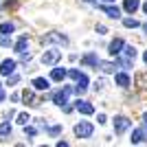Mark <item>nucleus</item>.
Wrapping results in <instances>:
<instances>
[{
  "label": "nucleus",
  "mask_w": 147,
  "mask_h": 147,
  "mask_svg": "<svg viewBox=\"0 0 147 147\" xmlns=\"http://www.w3.org/2000/svg\"><path fill=\"white\" fill-rule=\"evenodd\" d=\"M26 49H29V40H26V35H22L18 42H16V53H22V51H26Z\"/></svg>",
  "instance_id": "dca6fc26"
},
{
  "label": "nucleus",
  "mask_w": 147,
  "mask_h": 147,
  "mask_svg": "<svg viewBox=\"0 0 147 147\" xmlns=\"http://www.w3.org/2000/svg\"><path fill=\"white\" fill-rule=\"evenodd\" d=\"M33 88H35V90H49V79L35 77V79H33Z\"/></svg>",
  "instance_id": "ddd939ff"
},
{
  "label": "nucleus",
  "mask_w": 147,
  "mask_h": 147,
  "mask_svg": "<svg viewBox=\"0 0 147 147\" xmlns=\"http://www.w3.org/2000/svg\"><path fill=\"white\" fill-rule=\"evenodd\" d=\"M31 121V117H29V114H26V112H22V114H18V123H20V125H26V123H29Z\"/></svg>",
  "instance_id": "393cba45"
},
{
  "label": "nucleus",
  "mask_w": 147,
  "mask_h": 147,
  "mask_svg": "<svg viewBox=\"0 0 147 147\" xmlns=\"http://www.w3.org/2000/svg\"><path fill=\"white\" fill-rule=\"evenodd\" d=\"M123 24L127 26V29H136V26H138V20H134V18H125V20H123Z\"/></svg>",
  "instance_id": "b1692460"
},
{
  "label": "nucleus",
  "mask_w": 147,
  "mask_h": 147,
  "mask_svg": "<svg viewBox=\"0 0 147 147\" xmlns=\"http://www.w3.org/2000/svg\"><path fill=\"white\" fill-rule=\"evenodd\" d=\"M129 125H132V121H129L127 117H123V114L114 117V132H117V134H123V132H125Z\"/></svg>",
  "instance_id": "7ed1b4c3"
},
{
  "label": "nucleus",
  "mask_w": 147,
  "mask_h": 147,
  "mask_svg": "<svg viewBox=\"0 0 147 147\" xmlns=\"http://www.w3.org/2000/svg\"><path fill=\"white\" fill-rule=\"evenodd\" d=\"M143 9H145V13H147V2H145V5H143Z\"/></svg>",
  "instance_id": "72a5a7b5"
},
{
  "label": "nucleus",
  "mask_w": 147,
  "mask_h": 147,
  "mask_svg": "<svg viewBox=\"0 0 147 147\" xmlns=\"http://www.w3.org/2000/svg\"><path fill=\"white\" fill-rule=\"evenodd\" d=\"M138 7H141V2H138V0H125V2H123V9H125L127 13H134Z\"/></svg>",
  "instance_id": "4468645a"
},
{
  "label": "nucleus",
  "mask_w": 147,
  "mask_h": 147,
  "mask_svg": "<svg viewBox=\"0 0 147 147\" xmlns=\"http://www.w3.org/2000/svg\"><path fill=\"white\" fill-rule=\"evenodd\" d=\"M0 101H5V90H2V84H0Z\"/></svg>",
  "instance_id": "7c9ffc66"
},
{
  "label": "nucleus",
  "mask_w": 147,
  "mask_h": 147,
  "mask_svg": "<svg viewBox=\"0 0 147 147\" xmlns=\"http://www.w3.org/2000/svg\"><path fill=\"white\" fill-rule=\"evenodd\" d=\"M99 9H101L103 13H108V18H114V20H117L119 16H121V11H119L117 7H110V5H101Z\"/></svg>",
  "instance_id": "9d476101"
},
{
  "label": "nucleus",
  "mask_w": 147,
  "mask_h": 147,
  "mask_svg": "<svg viewBox=\"0 0 147 147\" xmlns=\"http://www.w3.org/2000/svg\"><path fill=\"white\" fill-rule=\"evenodd\" d=\"M136 86L141 90H147V73H138L136 75Z\"/></svg>",
  "instance_id": "a211bd4d"
},
{
  "label": "nucleus",
  "mask_w": 147,
  "mask_h": 147,
  "mask_svg": "<svg viewBox=\"0 0 147 147\" xmlns=\"http://www.w3.org/2000/svg\"><path fill=\"white\" fill-rule=\"evenodd\" d=\"M0 46H11V37H9V35L0 37Z\"/></svg>",
  "instance_id": "a878e982"
},
{
  "label": "nucleus",
  "mask_w": 147,
  "mask_h": 147,
  "mask_svg": "<svg viewBox=\"0 0 147 147\" xmlns=\"http://www.w3.org/2000/svg\"><path fill=\"white\" fill-rule=\"evenodd\" d=\"M22 99H24L29 105H37V101H35V94H33V90H24L22 92Z\"/></svg>",
  "instance_id": "6ab92c4d"
},
{
  "label": "nucleus",
  "mask_w": 147,
  "mask_h": 147,
  "mask_svg": "<svg viewBox=\"0 0 147 147\" xmlns=\"http://www.w3.org/2000/svg\"><path fill=\"white\" fill-rule=\"evenodd\" d=\"M145 138H147V132H145V129H134V132H132V138H129V141H132V143L136 145V143H143Z\"/></svg>",
  "instance_id": "9b49d317"
},
{
  "label": "nucleus",
  "mask_w": 147,
  "mask_h": 147,
  "mask_svg": "<svg viewBox=\"0 0 147 147\" xmlns=\"http://www.w3.org/2000/svg\"><path fill=\"white\" fill-rule=\"evenodd\" d=\"M121 53L125 55V59H129V61H134V57H136V49H134V46H125V44H123Z\"/></svg>",
  "instance_id": "2eb2a0df"
},
{
  "label": "nucleus",
  "mask_w": 147,
  "mask_h": 147,
  "mask_svg": "<svg viewBox=\"0 0 147 147\" xmlns=\"http://www.w3.org/2000/svg\"><path fill=\"white\" fill-rule=\"evenodd\" d=\"M97 121L101 123V125H103V123H108V119H105V114H99V117H97Z\"/></svg>",
  "instance_id": "c85d7f7f"
},
{
  "label": "nucleus",
  "mask_w": 147,
  "mask_h": 147,
  "mask_svg": "<svg viewBox=\"0 0 147 147\" xmlns=\"http://www.w3.org/2000/svg\"><path fill=\"white\" fill-rule=\"evenodd\" d=\"M117 86H121V88H127L129 86V77L125 73H119L117 75Z\"/></svg>",
  "instance_id": "aec40b11"
},
{
  "label": "nucleus",
  "mask_w": 147,
  "mask_h": 147,
  "mask_svg": "<svg viewBox=\"0 0 147 147\" xmlns=\"http://www.w3.org/2000/svg\"><path fill=\"white\" fill-rule=\"evenodd\" d=\"M123 44H125V42H123L121 37L112 40V42H110V51H108V53H110L112 57H119V55H121V51H123Z\"/></svg>",
  "instance_id": "0eeeda50"
},
{
  "label": "nucleus",
  "mask_w": 147,
  "mask_h": 147,
  "mask_svg": "<svg viewBox=\"0 0 147 147\" xmlns=\"http://www.w3.org/2000/svg\"><path fill=\"white\" fill-rule=\"evenodd\" d=\"M97 66H101V70H103V73H114V64H110V61H99Z\"/></svg>",
  "instance_id": "4be33fe9"
},
{
  "label": "nucleus",
  "mask_w": 147,
  "mask_h": 147,
  "mask_svg": "<svg viewBox=\"0 0 147 147\" xmlns=\"http://www.w3.org/2000/svg\"><path fill=\"white\" fill-rule=\"evenodd\" d=\"M51 42H55V44H68V37L61 35V33H49V35H42V44H51Z\"/></svg>",
  "instance_id": "20e7f679"
},
{
  "label": "nucleus",
  "mask_w": 147,
  "mask_h": 147,
  "mask_svg": "<svg viewBox=\"0 0 147 147\" xmlns=\"http://www.w3.org/2000/svg\"><path fill=\"white\" fill-rule=\"evenodd\" d=\"M11 134V125L9 123H0V136H9Z\"/></svg>",
  "instance_id": "5701e85b"
},
{
  "label": "nucleus",
  "mask_w": 147,
  "mask_h": 147,
  "mask_svg": "<svg viewBox=\"0 0 147 147\" xmlns=\"http://www.w3.org/2000/svg\"><path fill=\"white\" fill-rule=\"evenodd\" d=\"M75 108H77V110L81 112V114H92V112H94V108H92V103H88V101H84V99H79V101H77V103H75Z\"/></svg>",
  "instance_id": "1a4fd4ad"
},
{
  "label": "nucleus",
  "mask_w": 147,
  "mask_h": 147,
  "mask_svg": "<svg viewBox=\"0 0 147 147\" xmlns=\"http://www.w3.org/2000/svg\"><path fill=\"white\" fill-rule=\"evenodd\" d=\"M24 134H26V136H35L37 129H35V127H26V125H24Z\"/></svg>",
  "instance_id": "cd10ccee"
},
{
  "label": "nucleus",
  "mask_w": 147,
  "mask_h": 147,
  "mask_svg": "<svg viewBox=\"0 0 147 147\" xmlns=\"http://www.w3.org/2000/svg\"><path fill=\"white\" fill-rule=\"evenodd\" d=\"M103 2H114V0H103Z\"/></svg>",
  "instance_id": "f704fd0d"
},
{
  "label": "nucleus",
  "mask_w": 147,
  "mask_h": 147,
  "mask_svg": "<svg viewBox=\"0 0 147 147\" xmlns=\"http://www.w3.org/2000/svg\"><path fill=\"white\" fill-rule=\"evenodd\" d=\"M16 70V59H5L2 64H0V75H5V77H9V75Z\"/></svg>",
  "instance_id": "6e6552de"
},
{
  "label": "nucleus",
  "mask_w": 147,
  "mask_h": 147,
  "mask_svg": "<svg viewBox=\"0 0 147 147\" xmlns=\"http://www.w3.org/2000/svg\"><path fill=\"white\" fill-rule=\"evenodd\" d=\"M97 31H99V33H101V35H103V33H105V31H108V29H105L103 24H97Z\"/></svg>",
  "instance_id": "c756f323"
},
{
  "label": "nucleus",
  "mask_w": 147,
  "mask_h": 147,
  "mask_svg": "<svg viewBox=\"0 0 147 147\" xmlns=\"http://www.w3.org/2000/svg\"><path fill=\"white\" fill-rule=\"evenodd\" d=\"M92 132H94V127H92V123H88V121H81V123L75 125V136H77V138H88Z\"/></svg>",
  "instance_id": "f03ea898"
},
{
  "label": "nucleus",
  "mask_w": 147,
  "mask_h": 147,
  "mask_svg": "<svg viewBox=\"0 0 147 147\" xmlns=\"http://www.w3.org/2000/svg\"><path fill=\"white\" fill-rule=\"evenodd\" d=\"M59 132H61V127H59V125H53V127H49V134H53V136H57Z\"/></svg>",
  "instance_id": "bb28decb"
},
{
  "label": "nucleus",
  "mask_w": 147,
  "mask_h": 147,
  "mask_svg": "<svg viewBox=\"0 0 147 147\" xmlns=\"http://www.w3.org/2000/svg\"><path fill=\"white\" fill-rule=\"evenodd\" d=\"M68 77H70V79H75L77 81V86L73 88L75 92H77V94H84V92L88 90V77L84 73H79V70H77V68H73V70H68Z\"/></svg>",
  "instance_id": "f257e3e1"
},
{
  "label": "nucleus",
  "mask_w": 147,
  "mask_h": 147,
  "mask_svg": "<svg viewBox=\"0 0 147 147\" xmlns=\"http://www.w3.org/2000/svg\"><path fill=\"white\" fill-rule=\"evenodd\" d=\"M73 92V88H61L59 92H55L53 94V103H57V105H64V103H68V94Z\"/></svg>",
  "instance_id": "39448f33"
},
{
  "label": "nucleus",
  "mask_w": 147,
  "mask_h": 147,
  "mask_svg": "<svg viewBox=\"0 0 147 147\" xmlns=\"http://www.w3.org/2000/svg\"><path fill=\"white\" fill-rule=\"evenodd\" d=\"M0 33H2V35H11L13 33V22H2V24H0Z\"/></svg>",
  "instance_id": "412c9836"
},
{
  "label": "nucleus",
  "mask_w": 147,
  "mask_h": 147,
  "mask_svg": "<svg viewBox=\"0 0 147 147\" xmlns=\"http://www.w3.org/2000/svg\"><path fill=\"white\" fill-rule=\"evenodd\" d=\"M59 59H61V51H46L42 55V64H49V66L57 64Z\"/></svg>",
  "instance_id": "423d86ee"
},
{
  "label": "nucleus",
  "mask_w": 147,
  "mask_h": 147,
  "mask_svg": "<svg viewBox=\"0 0 147 147\" xmlns=\"http://www.w3.org/2000/svg\"><path fill=\"white\" fill-rule=\"evenodd\" d=\"M51 79L53 81H64L66 79V70H64V68H53V70H51Z\"/></svg>",
  "instance_id": "f8f14e48"
},
{
  "label": "nucleus",
  "mask_w": 147,
  "mask_h": 147,
  "mask_svg": "<svg viewBox=\"0 0 147 147\" xmlns=\"http://www.w3.org/2000/svg\"><path fill=\"white\" fill-rule=\"evenodd\" d=\"M86 2H94V0H86Z\"/></svg>",
  "instance_id": "c9c22d12"
},
{
  "label": "nucleus",
  "mask_w": 147,
  "mask_h": 147,
  "mask_svg": "<svg viewBox=\"0 0 147 147\" xmlns=\"http://www.w3.org/2000/svg\"><path fill=\"white\" fill-rule=\"evenodd\" d=\"M143 59H145V64H147V51H145V55H143Z\"/></svg>",
  "instance_id": "473e14b6"
},
{
  "label": "nucleus",
  "mask_w": 147,
  "mask_h": 147,
  "mask_svg": "<svg viewBox=\"0 0 147 147\" xmlns=\"http://www.w3.org/2000/svg\"><path fill=\"white\" fill-rule=\"evenodd\" d=\"M143 121H145V125H147V112H145V117H143Z\"/></svg>",
  "instance_id": "2f4dec72"
},
{
  "label": "nucleus",
  "mask_w": 147,
  "mask_h": 147,
  "mask_svg": "<svg viewBox=\"0 0 147 147\" xmlns=\"http://www.w3.org/2000/svg\"><path fill=\"white\" fill-rule=\"evenodd\" d=\"M145 33H147V24H145Z\"/></svg>",
  "instance_id": "e433bc0d"
},
{
  "label": "nucleus",
  "mask_w": 147,
  "mask_h": 147,
  "mask_svg": "<svg viewBox=\"0 0 147 147\" xmlns=\"http://www.w3.org/2000/svg\"><path fill=\"white\" fill-rule=\"evenodd\" d=\"M81 61H84L86 66H97V64H99V57L94 55V53H88V55H84V59H81Z\"/></svg>",
  "instance_id": "f3484780"
}]
</instances>
